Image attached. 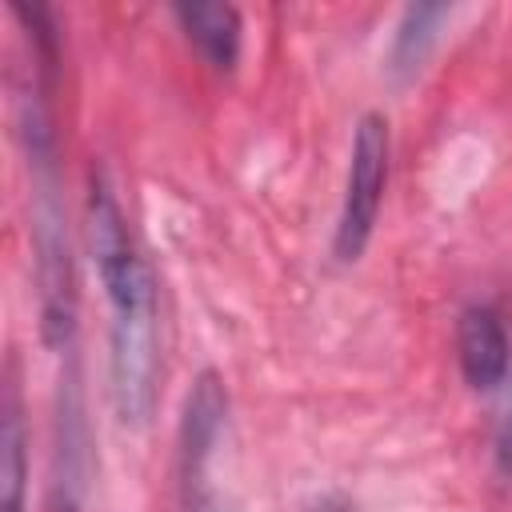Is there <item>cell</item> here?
<instances>
[{
	"mask_svg": "<svg viewBox=\"0 0 512 512\" xmlns=\"http://www.w3.org/2000/svg\"><path fill=\"white\" fill-rule=\"evenodd\" d=\"M456 360L472 392L504 388L512 372V340L492 304H468L456 320Z\"/></svg>",
	"mask_w": 512,
	"mask_h": 512,
	"instance_id": "cell-4",
	"label": "cell"
},
{
	"mask_svg": "<svg viewBox=\"0 0 512 512\" xmlns=\"http://www.w3.org/2000/svg\"><path fill=\"white\" fill-rule=\"evenodd\" d=\"M48 84L32 76V84L16 96V124L24 140L28 164V232L36 256V300H40V340L48 348H68L76 332V268H72V236L68 212L60 196V164H56V128L48 112Z\"/></svg>",
	"mask_w": 512,
	"mask_h": 512,
	"instance_id": "cell-1",
	"label": "cell"
},
{
	"mask_svg": "<svg viewBox=\"0 0 512 512\" xmlns=\"http://www.w3.org/2000/svg\"><path fill=\"white\" fill-rule=\"evenodd\" d=\"M28 496V432L16 384L4 388V420H0V512H24Z\"/></svg>",
	"mask_w": 512,
	"mask_h": 512,
	"instance_id": "cell-7",
	"label": "cell"
},
{
	"mask_svg": "<svg viewBox=\"0 0 512 512\" xmlns=\"http://www.w3.org/2000/svg\"><path fill=\"white\" fill-rule=\"evenodd\" d=\"M388 156H392V136H388L384 112H364L352 128L344 200H340V216L332 232L336 264H356L376 232L384 188H388Z\"/></svg>",
	"mask_w": 512,
	"mask_h": 512,
	"instance_id": "cell-2",
	"label": "cell"
},
{
	"mask_svg": "<svg viewBox=\"0 0 512 512\" xmlns=\"http://www.w3.org/2000/svg\"><path fill=\"white\" fill-rule=\"evenodd\" d=\"M180 32L188 36V44L204 56V64H212L216 72H232L240 60V40H244V20L232 4L220 0H196V4H176L172 8Z\"/></svg>",
	"mask_w": 512,
	"mask_h": 512,
	"instance_id": "cell-5",
	"label": "cell"
},
{
	"mask_svg": "<svg viewBox=\"0 0 512 512\" xmlns=\"http://www.w3.org/2000/svg\"><path fill=\"white\" fill-rule=\"evenodd\" d=\"M508 396H504V412L496 424V468L512 480V372H508Z\"/></svg>",
	"mask_w": 512,
	"mask_h": 512,
	"instance_id": "cell-8",
	"label": "cell"
},
{
	"mask_svg": "<svg viewBox=\"0 0 512 512\" xmlns=\"http://www.w3.org/2000/svg\"><path fill=\"white\" fill-rule=\"evenodd\" d=\"M228 424V388L220 372L204 368L180 408V432H176V484H180V508L184 512H208V464L216 456V444Z\"/></svg>",
	"mask_w": 512,
	"mask_h": 512,
	"instance_id": "cell-3",
	"label": "cell"
},
{
	"mask_svg": "<svg viewBox=\"0 0 512 512\" xmlns=\"http://www.w3.org/2000/svg\"><path fill=\"white\" fill-rule=\"evenodd\" d=\"M448 16H452L448 4H408L400 12L396 32H392V44H388V60H384V68H388V76L396 84H408V80L420 76V68L432 56V48H436L440 28H444Z\"/></svg>",
	"mask_w": 512,
	"mask_h": 512,
	"instance_id": "cell-6",
	"label": "cell"
}]
</instances>
